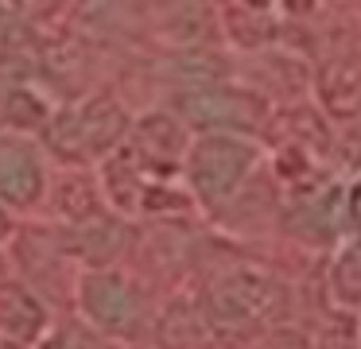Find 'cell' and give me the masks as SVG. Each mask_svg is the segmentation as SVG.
I'll return each mask as SVG.
<instances>
[{"mask_svg":"<svg viewBox=\"0 0 361 349\" xmlns=\"http://www.w3.org/2000/svg\"><path fill=\"white\" fill-rule=\"evenodd\" d=\"M136 147L156 171H171V163L183 152V132L167 116H148L140 124V132H136Z\"/></svg>","mask_w":361,"mask_h":349,"instance_id":"52a82bcc","label":"cell"},{"mask_svg":"<svg viewBox=\"0 0 361 349\" xmlns=\"http://www.w3.org/2000/svg\"><path fill=\"white\" fill-rule=\"evenodd\" d=\"M82 310L90 322H97L109 333H136L144 322V302L133 291V283L113 271H97V276L82 279Z\"/></svg>","mask_w":361,"mask_h":349,"instance_id":"277c9868","label":"cell"},{"mask_svg":"<svg viewBox=\"0 0 361 349\" xmlns=\"http://www.w3.org/2000/svg\"><path fill=\"white\" fill-rule=\"evenodd\" d=\"M121 136H125V113H121V105L113 97H94L51 124V144L66 159L105 155Z\"/></svg>","mask_w":361,"mask_h":349,"instance_id":"7a4b0ae2","label":"cell"},{"mask_svg":"<svg viewBox=\"0 0 361 349\" xmlns=\"http://www.w3.org/2000/svg\"><path fill=\"white\" fill-rule=\"evenodd\" d=\"M257 163V147L249 140L237 136H202L190 144L187 152V175L198 198L218 202L249 175V167Z\"/></svg>","mask_w":361,"mask_h":349,"instance_id":"6da1fadb","label":"cell"},{"mask_svg":"<svg viewBox=\"0 0 361 349\" xmlns=\"http://www.w3.org/2000/svg\"><path fill=\"white\" fill-rule=\"evenodd\" d=\"M283 291L260 271H229L210 291V310L221 326H260L280 310Z\"/></svg>","mask_w":361,"mask_h":349,"instance_id":"3957f363","label":"cell"},{"mask_svg":"<svg viewBox=\"0 0 361 349\" xmlns=\"http://www.w3.org/2000/svg\"><path fill=\"white\" fill-rule=\"evenodd\" d=\"M345 209H350V217H353V225L361 229V178L350 186V198H345Z\"/></svg>","mask_w":361,"mask_h":349,"instance_id":"30bf717a","label":"cell"},{"mask_svg":"<svg viewBox=\"0 0 361 349\" xmlns=\"http://www.w3.org/2000/svg\"><path fill=\"white\" fill-rule=\"evenodd\" d=\"M47 349H94V345H90L78 330H63V333H55V341H51Z\"/></svg>","mask_w":361,"mask_h":349,"instance_id":"9c48e42d","label":"cell"},{"mask_svg":"<svg viewBox=\"0 0 361 349\" xmlns=\"http://www.w3.org/2000/svg\"><path fill=\"white\" fill-rule=\"evenodd\" d=\"M330 283H334L338 302L345 307H361V248H345L330 268Z\"/></svg>","mask_w":361,"mask_h":349,"instance_id":"ba28073f","label":"cell"},{"mask_svg":"<svg viewBox=\"0 0 361 349\" xmlns=\"http://www.w3.org/2000/svg\"><path fill=\"white\" fill-rule=\"evenodd\" d=\"M43 194V163L32 140L0 132V202L4 206H32Z\"/></svg>","mask_w":361,"mask_h":349,"instance_id":"8992f818","label":"cell"},{"mask_svg":"<svg viewBox=\"0 0 361 349\" xmlns=\"http://www.w3.org/2000/svg\"><path fill=\"white\" fill-rule=\"evenodd\" d=\"M179 109L195 128L206 132H249L260 124V101L249 93H233V90H190L179 97Z\"/></svg>","mask_w":361,"mask_h":349,"instance_id":"5b68a950","label":"cell"}]
</instances>
